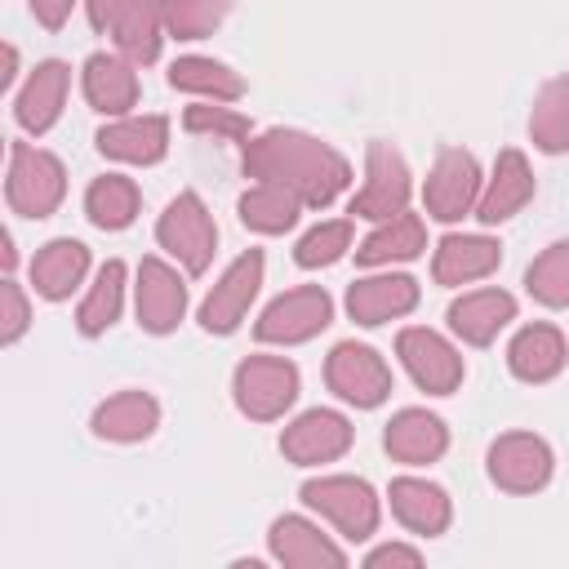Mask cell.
Segmentation results:
<instances>
[{"label": "cell", "instance_id": "1", "mask_svg": "<svg viewBox=\"0 0 569 569\" xmlns=\"http://www.w3.org/2000/svg\"><path fill=\"white\" fill-rule=\"evenodd\" d=\"M62 191V173L49 156H36L27 147L13 151V173H9V200L27 213H44Z\"/></svg>", "mask_w": 569, "mask_h": 569}, {"label": "cell", "instance_id": "2", "mask_svg": "<svg viewBox=\"0 0 569 569\" xmlns=\"http://www.w3.org/2000/svg\"><path fill=\"white\" fill-rule=\"evenodd\" d=\"M307 502H316L320 511H329L347 533H369L373 525V502H369V489L365 485H351V480H325V485H307Z\"/></svg>", "mask_w": 569, "mask_h": 569}, {"label": "cell", "instance_id": "3", "mask_svg": "<svg viewBox=\"0 0 569 569\" xmlns=\"http://www.w3.org/2000/svg\"><path fill=\"white\" fill-rule=\"evenodd\" d=\"M329 378H333V387H338L342 396H351V400H360V405H373V400L382 396V387H387L382 365H378L365 347H342V351L333 356V365H329Z\"/></svg>", "mask_w": 569, "mask_h": 569}, {"label": "cell", "instance_id": "4", "mask_svg": "<svg viewBox=\"0 0 569 569\" xmlns=\"http://www.w3.org/2000/svg\"><path fill=\"white\" fill-rule=\"evenodd\" d=\"M325 316H329V302H325V293H289V298H280L271 311H267V320H262V338H302V333H311L316 325H325Z\"/></svg>", "mask_w": 569, "mask_h": 569}, {"label": "cell", "instance_id": "5", "mask_svg": "<svg viewBox=\"0 0 569 569\" xmlns=\"http://www.w3.org/2000/svg\"><path fill=\"white\" fill-rule=\"evenodd\" d=\"M293 396V373L276 360H253L240 369V400L253 413H276Z\"/></svg>", "mask_w": 569, "mask_h": 569}, {"label": "cell", "instance_id": "6", "mask_svg": "<svg viewBox=\"0 0 569 569\" xmlns=\"http://www.w3.org/2000/svg\"><path fill=\"white\" fill-rule=\"evenodd\" d=\"M160 236H164L169 244H178V253H187L191 267H204V253H209L213 236H209V222H204V213H200V204H196L191 196H182V200L169 209Z\"/></svg>", "mask_w": 569, "mask_h": 569}, {"label": "cell", "instance_id": "7", "mask_svg": "<svg viewBox=\"0 0 569 569\" xmlns=\"http://www.w3.org/2000/svg\"><path fill=\"white\" fill-rule=\"evenodd\" d=\"M493 476L502 485H511V489H529V485H538L547 476V449L538 440H520V436L502 440L493 449Z\"/></svg>", "mask_w": 569, "mask_h": 569}, {"label": "cell", "instance_id": "8", "mask_svg": "<svg viewBox=\"0 0 569 569\" xmlns=\"http://www.w3.org/2000/svg\"><path fill=\"white\" fill-rule=\"evenodd\" d=\"M471 187H476L471 160L467 156H445L436 178H431V187H427V200H431V209L440 218H458L467 209V200H471Z\"/></svg>", "mask_w": 569, "mask_h": 569}, {"label": "cell", "instance_id": "9", "mask_svg": "<svg viewBox=\"0 0 569 569\" xmlns=\"http://www.w3.org/2000/svg\"><path fill=\"white\" fill-rule=\"evenodd\" d=\"M253 280H258V253H249V258H240V262L231 267V276L222 280V289H218V293L209 298V307H204V325H209V329L236 325L244 298L253 293Z\"/></svg>", "mask_w": 569, "mask_h": 569}, {"label": "cell", "instance_id": "10", "mask_svg": "<svg viewBox=\"0 0 569 569\" xmlns=\"http://www.w3.org/2000/svg\"><path fill=\"white\" fill-rule=\"evenodd\" d=\"M405 360H409V369L427 382V387H436V391H449L453 382H458V360L431 338V333H405Z\"/></svg>", "mask_w": 569, "mask_h": 569}, {"label": "cell", "instance_id": "11", "mask_svg": "<svg viewBox=\"0 0 569 569\" xmlns=\"http://www.w3.org/2000/svg\"><path fill=\"white\" fill-rule=\"evenodd\" d=\"M342 445H347V422L333 418V413H311V418H302V422L284 436V449H289L293 458H329V453H338Z\"/></svg>", "mask_w": 569, "mask_h": 569}, {"label": "cell", "instance_id": "12", "mask_svg": "<svg viewBox=\"0 0 569 569\" xmlns=\"http://www.w3.org/2000/svg\"><path fill=\"white\" fill-rule=\"evenodd\" d=\"M142 298H138V307H142V320L151 325V329H169L173 325V316L182 311V289L173 284V276L160 267V262H147L142 267Z\"/></svg>", "mask_w": 569, "mask_h": 569}, {"label": "cell", "instance_id": "13", "mask_svg": "<svg viewBox=\"0 0 569 569\" xmlns=\"http://www.w3.org/2000/svg\"><path fill=\"white\" fill-rule=\"evenodd\" d=\"M409 302H413L409 280H373V284L351 289V311H356L365 325H373V320H382V316H391V311H405Z\"/></svg>", "mask_w": 569, "mask_h": 569}, {"label": "cell", "instance_id": "14", "mask_svg": "<svg viewBox=\"0 0 569 569\" xmlns=\"http://www.w3.org/2000/svg\"><path fill=\"white\" fill-rule=\"evenodd\" d=\"M507 316H511V298H502V293H476L453 307V325L476 342H485Z\"/></svg>", "mask_w": 569, "mask_h": 569}, {"label": "cell", "instance_id": "15", "mask_svg": "<svg viewBox=\"0 0 569 569\" xmlns=\"http://www.w3.org/2000/svg\"><path fill=\"white\" fill-rule=\"evenodd\" d=\"M396 511L413 529H422V533H431V529L445 525V498L436 489H427V485H413V480H400L396 485Z\"/></svg>", "mask_w": 569, "mask_h": 569}, {"label": "cell", "instance_id": "16", "mask_svg": "<svg viewBox=\"0 0 569 569\" xmlns=\"http://www.w3.org/2000/svg\"><path fill=\"white\" fill-rule=\"evenodd\" d=\"M511 360L525 378H547L560 365V338L551 329H529L520 333V342L511 347Z\"/></svg>", "mask_w": 569, "mask_h": 569}, {"label": "cell", "instance_id": "17", "mask_svg": "<svg viewBox=\"0 0 569 569\" xmlns=\"http://www.w3.org/2000/svg\"><path fill=\"white\" fill-rule=\"evenodd\" d=\"M160 138H164V124L160 120H147V124H116L102 133V151L111 156H129V160H151L160 151Z\"/></svg>", "mask_w": 569, "mask_h": 569}, {"label": "cell", "instance_id": "18", "mask_svg": "<svg viewBox=\"0 0 569 569\" xmlns=\"http://www.w3.org/2000/svg\"><path fill=\"white\" fill-rule=\"evenodd\" d=\"M387 445H391L400 458H431V453L445 445V436H440V427H436L431 418H422V413H405V418L391 427Z\"/></svg>", "mask_w": 569, "mask_h": 569}, {"label": "cell", "instance_id": "19", "mask_svg": "<svg viewBox=\"0 0 569 569\" xmlns=\"http://www.w3.org/2000/svg\"><path fill=\"white\" fill-rule=\"evenodd\" d=\"M276 551H280L284 560H293V565H316V560L338 565V551L325 547V542H320L307 525H298V520H280V525H276Z\"/></svg>", "mask_w": 569, "mask_h": 569}, {"label": "cell", "instance_id": "20", "mask_svg": "<svg viewBox=\"0 0 569 569\" xmlns=\"http://www.w3.org/2000/svg\"><path fill=\"white\" fill-rule=\"evenodd\" d=\"M80 267H84V249L62 240V244H49V253L36 262V280L44 293H67V284L80 276Z\"/></svg>", "mask_w": 569, "mask_h": 569}, {"label": "cell", "instance_id": "21", "mask_svg": "<svg viewBox=\"0 0 569 569\" xmlns=\"http://www.w3.org/2000/svg\"><path fill=\"white\" fill-rule=\"evenodd\" d=\"M493 258H498V249L485 244V240H449L440 249V267L436 271L445 280H453V276H480V271L493 267Z\"/></svg>", "mask_w": 569, "mask_h": 569}, {"label": "cell", "instance_id": "22", "mask_svg": "<svg viewBox=\"0 0 569 569\" xmlns=\"http://www.w3.org/2000/svg\"><path fill=\"white\" fill-rule=\"evenodd\" d=\"M58 98H62V67H40L36 80H31V89H27V98H22V120L36 124V129L49 124Z\"/></svg>", "mask_w": 569, "mask_h": 569}, {"label": "cell", "instance_id": "23", "mask_svg": "<svg viewBox=\"0 0 569 569\" xmlns=\"http://www.w3.org/2000/svg\"><path fill=\"white\" fill-rule=\"evenodd\" d=\"M405 200V178H400V164L382 151V147H373V187L365 191V209H382V213H391L396 204Z\"/></svg>", "mask_w": 569, "mask_h": 569}, {"label": "cell", "instance_id": "24", "mask_svg": "<svg viewBox=\"0 0 569 569\" xmlns=\"http://www.w3.org/2000/svg\"><path fill=\"white\" fill-rule=\"evenodd\" d=\"M147 427H151V405L142 396L116 400L98 413V431H107V436H142Z\"/></svg>", "mask_w": 569, "mask_h": 569}, {"label": "cell", "instance_id": "25", "mask_svg": "<svg viewBox=\"0 0 569 569\" xmlns=\"http://www.w3.org/2000/svg\"><path fill=\"white\" fill-rule=\"evenodd\" d=\"M529 284H533L538 298H547V302H569V244H560L556 253H547V258L529 271Z\"/></svg>", "mask_w": 569, "mask_h": 569}, {"label": "cell", "instance_id": "26", "mask_svg": "<svg viewBox=\"0 0 569 569\" xmlns=\"http://www.w3.org/2000/svg\"><path fill=\"white\" fill-rule=\"evenodd\" d=\"M502 169H507V178L493 187V196L485 200V213L480 218H507L511 213V204H520L525 200V191H529V178H525V164H520V156H502Z\"/></svg>", "mask_w": 569, "mask_h": 569}, {"label": "cell", "instance_id": "27", "mask_svg": "<svg viewBox=\"0 0 569 569\" xmlns=\"http://www.w3.org/2000/svg\"><path fill=\"white\" fill-rule=\"evenodd\" d=\"M89 209H93L98 222L120 227V222H129V213H133V191H129L124 182L107 178V182H98V187L89 191Z\"/></svg>", "mask_w": 569, "mask_h": 569}, {"label": "cell", "instance_id": "28", "mask_svg": "<svg viewBox=\"0 0 569 569\" xmlns=\"http://www.w3.org/2000/svg\"><path fill=\"white\" fill-rule=\"evenodd\" d=\"M129 93H133V84H129V76H124L116 62L98 58V62L89 67V98H93V102H102V107H124Z\"/></svg>", "mask_w": 569, "mask_h": 569}, {"label": "cell", "instance_id": "29", "mask_svg": "<svg viewBox=\"0 0 569 569\" xmlns=\"http://www.w3.org/2000/svg\"><path fill=\"white\" fill-rule=\"evenodd\" d=\"M542 147H569V84H556L538 111Z\"/></svg>", "mask_w": 569, "mask_h": 569}, {"label": "cell", "instance_id": "30", "mask_svg": "<svg viewBox=\"0 0 569 569\" xmlns=\"http://www.w3.org/2000/svg\"><path fill=\"white\" fill-rule=\"evenodd\" d=\"M413 249H418V222H413V218H400L391 231L373 236V240L360 249V258H365V262H378V258H387V253H413Z\"/></svg>", "mask_w": 569, "mask_h": 569}, {"label": "cell", "instance_id": "31", "mask_svg": "<svg viewBox=\"0 0 569 569\" xmlns=\"http://www.w3.org/2000/svg\"><path fill=\"white\" fill-rule=\"evenodd\" d=\"M244 218L249 222H258V227H284L289 218H293V200L289 196H280V191H258V196H249L244 200Z\"/></svg>", "mask_w": 569, "mask_h": 569}, {"label": "cell", "instance_id": "32", "mask_svg": "<svg viewBox=\"0 0 569 569\" xmlns=\"http://www.w3.org/2000/svg\"><path fill=\"white\" fill-rule=\"evenodd\" d=\"M116 298H120V267L111 262V267L102 271L98 289H93V298H89V307H84L80 325H84V329H102V320L116 311Z\"/></svg>", "mask_w": 569, "mask_h": 569}, {"label": "cell", "instance_id": "33", "mask_svg": "<svg viewBox=\"0 0 569 569\" xmlns=\"http://www.w3.org/2000/svg\"><path fill=\"white\" fill-rule=\"evenodd\" d=\"M173 80H178V84H187V89H218V93H236V80L218 76V67H209V62H182V67H173Z\"/></svg>", "mask_w": 569, "mask_h": 569}, {"label": "cell", "instance_id": "34", "mask_svg": "<svg viewBox=\"0 0 569 569\" xmlns=\"http://www.w3.org/2000/svg\"><path fill=\"white\" fill-rule=\"evenodd\" d=\"M347 240V227H325V231H316V236H307L302 240V262H325V258H333L338 249L333 244H342Z\"/></svg>", "mask_w": 569, "mask_h": 569}, {"label": "cell", "instance_id": "35", "mask_svg": "<svg viewBox=\"0 0 569 569\" xmlns=\"http://www.w3.org/2000/svg\"><path fill=\"white\" fill-rule=\"evenodd\" d=\"M36 9L44 13V22H62V9H67V0H36Z\"/></svg>", "mask_w": 569, "mask_h": 569}, {"label": "cell", "instance_id": "36", "mask_svg": "<svg viewBox=\"0 0 569 569\" xmlns=\"http://www.w3.org/2000/svg\"><path fill=\"white\" fill-rule=\"evenodd\" d=\"M107 4H111V0H93V18H98V22H107Z\"/></svg>", "mask_w": 569, "mask_h": 569}]
</instances>
